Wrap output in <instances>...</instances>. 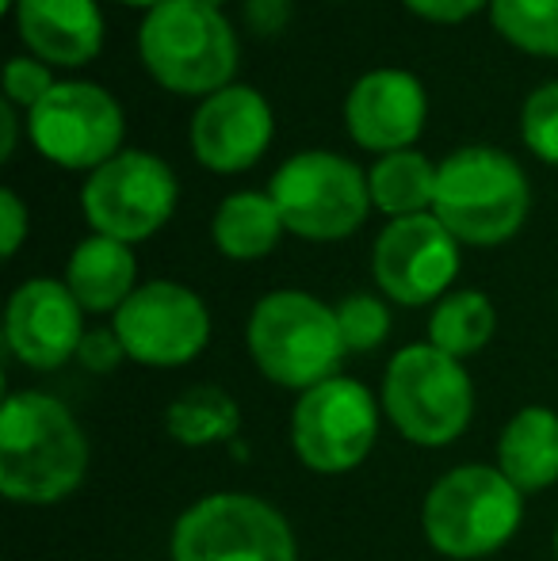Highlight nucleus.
<instances>
[{"label": "nucleus", "instance_id": "1", "mask_svg": "<svg viewBox=\"0 0 558 561\" xmlns=\"http://www.w3.org/2000/svg\"><path fill=\"white\" fill-rule=\"evenodd\" d=\"M89 473V439L58 398L8 393L0 409V493L15 504H58Z\"/></svg>", "mask_w": 558, "mask_h": 561}, {"label": "nucleus", "instance_id": "2", "mask_svg": "<svg viewBox=\"0 0 558 561\" xmlns=\"http://www.w3.org/2000/svg\"><path fill=\"white\" fill-rule=\"evenodd\" d=\"M138 58L172 96H215L238 73V35L223 8L200 0H164L138 27Z\"/></svg>", "mask_w": 558, "mask_h": 561}, {"label": "nucleus", "instance_id": "3", "mask_svg": "<svg viewBox=\"0 0 558 561\" xmlns=\"http://www.w3.org/2000/svg\"><path fill=\"white\" fill-rule=\"evenodd\" d=\"M532 187L521 161L493 146H463L440 161L432 215L459 244L490 249L521 233Z\"/></svg>", "mask_w": 558, "mask_h": 561}, {"label": "nucleus", "instance_id": "4", "mask_svg": "<svg viewBox=\"0 0 558 561\" xmlns=\"http://www.w3.org/2000/svg\"><path fill=\"white\" fill-rule=\"evenodd\" d=\"M249 352L261 375L283 390H314L341 370L344 336L337 310L306 290H272L249 313Z\"/></svg>", "mask_w": 558, "mask_h": 561}, {"label": "nucleus", "instance_id": "5", "mask_svg": "<svg viewBox=\"0 0 558 561\" xmlns=\"http://www.w3.org/2000/svg\"><path fill=\"white\" fill-rule=\"evenodd\" d=\"M524 519V493L498 466L467 462L436 481L424 496L421 527L444 558H490L516 535Z\"/></svg>", "mask_w": 558, "mask_h": 561}, {"label": "nucleus", "instance_id": "6", "mask_svg": "<svg viewBox=\"0 0 558 561\" xmlns=\"http://www.w3.org/2000/svg\"><path fill=\"white\" fill-rule=\"evenodd\" d=\"M383 409L418 447H447L475 416V386L463 359L432 344H410L387 363Z\"/></svg>", "mask_w": 558, "mask_h": 561}, {"label": "nucleus", "instance_id": "7", "mask_svg": "<svg viewBox=\"0 0 558 561\" xmlns=\"http://www.w3.org/2000/svg\"><path fill=\"white\" fill-rule=\"evenodd\" d=\"M287 233L306 241H344L367 222L372 184L356 161L329 149H306L276 169L269 184Z\"/></svg>", "mask_w": 558, "mask_h": 561}, {"label": "nucleus", "instance_id": "8", "mask_svg": "<svg viewBox=\"0 0 558 561\" xmlns=\"http://www.w3.org/2000/svg\"><path fill=\"white\" fill-rule=\"evenodd\" d=\"M172 561H298L283 512L253 493H210L172 527Z\"/></svg>", "mask_w": 558, "mask_h": 561}, {"label": "nucleus", "instance_id": "9", "mask_svg": "<svg viewBox=\"0 0 558 561\" xmlns=\"http://www.w3.org/2000/svg\"><path fill=\"white\" fill-rule=\"evenodd\" d=\"M180 199L176 172L146 149H123L81 187V210L92 233L138 244L172 218Z\"/></svg>", "mask_w": 558, "mask_h": 561}, {"label": "nucleus", "instance_id": "10", "mask_svg": "<svg viewBox=\"0 0 558 561\" xmlns=\"http://www.w3.org/2000/svg\"><path fill=\"white\" fill-rule=\"evenodd\" d=\"M379 405L356 378H329L298 398L291 413V447L314 473H349L372 455Z\"/></svg>", "mask_w": 558, "mask_h": 561}, {"label": "nucleus", "instance_id": "11", "mask_svg": "<svg viewBox=\"0 0 558 561\" xmlns=\"http://www.w3.org/2000/svg\"><path fill=\"white\" fill-rule=\"evenodd\" d=\"M31 146L61 169L96 172L123 153L127 115L107 89L92 81H58L54 92L27 112Z\"/></svg>", "mask_w": 558, "mask_h": 561}, {"label": "nucleus", "instance_id": "12", "mask_svg": "<svg viewBox=\"0 0 558 561\" xmlns=\"http://www.w3.org/2000/svg\"><path fill=\"white\" fill-rule=\"evenodd\" d=\"M127 359L141 367H184L207 347L210 313L192 287L172 279L141 283L112 318Z\"/></svg>", "mask_w": 558, "mask_h": 561}, {"label": "nucleus", "instance_id": "13", "mask_svg": "<svg viewBox=\"0 0 558 561\" xmlns=\"http://www.w3.org/2000/svg\"><path fill=\"white\" fill-rule=\"evenodd\" d=\"M372 272L379 290L398 306H429L452 295L459 275V241L436 215H413L387 222L375 237Z\"/></svg>", "mask_w": 558, "mask_h": 561}, {"label": "nucleus", "instance_id": "14", "mask_svg": "<svg viewBox=\"0 0 558 561\" xmlns=\"http://www.w3.org/2000/svg\"><path fill=\"white\" fill-rule=\"evenodd\" d=\"M8 352L31 370H58L77 359L84 340V310L61 279H27L8 298Z\"/></svg>", "mask_w": 558, "mask_h": 561}, {"label": "nucleus", "instance_id": "15", "mask_svg": "<svg viewBox=\"0 0 558 561\" xmlns=\"http://www.w3.org/2000/svg\"><path fill=\"white\" fill-rule=\"evenodd\" d=\"M429 123V92L410 69H372L344 100V126L367 153H402Z\"/></svg>", "mask_w": 558, "mask_h": 561}, {"label": "nucleus", "instance_id": "16", "mask_svg": "<svg viewBox=\"0 0 558 561\" xmlns=\"http://www.w3.org/2000/svg\"><path fill=\"white\" fill-rule=\"evenodd\" d=\"M276 115L272 104L249 84L207 96L192 115V153L210 172H246L269 153Z\"/></svg>", "mask_w": 558, "mask_h": 561}, {"label": "nucleus", "instance_id": "17", "mask_svg": "<svg viewBox=\"0 0 558 561\" xmlns=\"http://www.w3.org/2000/svg\"><path fill=\"white\" fill-rule=\"evenodd\" d=\"M20 43L46 66L77 69L104 50V12L96 0H15Z\"/></svg>", "mask_w": 558, "mask_h": 561}, {"label": "nucleus", "instance_id": "18", "mask_svg": "<svg viewBox=\"0 0 558 561\" xmlns=\"http://www.w3.org/2000/svg\"><path fill=\"white\" fill-rule=\"evenodd\" d=\"M138 283V260L130 244L115 237L92 233L73 249L66 267V287L81 302L84 313H119L123 302L135 295Z\"/></svg>", "mask_w": 558, "mask_h": 561}, {"label": "nucleus", "instance_id": "19", "mask_svg": "<svg viewBox=\"0 0 558 561\" xmlns=\"http://www.w3.org/2000/svg\"><path fill=\"white\" fill-rule=\"evenodd\" d=\"M498 470L521 493H539L558 481V413L528 405L509 416L498 439Z\"/></svg>", "mask_w": 558, "mask_h": 561}, {"label": "nucleus", "instance_id": "20", "mask_svg": "<svg viewBox=\"0 0 558 561\" xmlns=\"http://www.w3.org/2000/svg\"><path fill=\"white\" fill-rule=\"evenodd\" d=\"M287 226L280 218V207L269 192H234L223 199L210 222L218 252L230 260H264L276 252Z\"/></svg>", "mask_w": 558, "mask_h": 561}, {"label": "nucleus", "instance_id": "21", "mask_svg": "<svg viewBox=\"0 0 558 561\" xmlns=\"http://www.w3.org/2000/svg\"><path fill=\"white\" fill-rule=\"evenodd\" d=\"M436 176H440V164H432L418 149L379 157L375 169L367 172L375 210H383L390 222L395 218L429 215L432 203H436Z\"/></svg>", "mask_w": 558, "mask_h": 561}, {"label": "nucleus", "instance_id": "22", "mask_svg": "<svg viewBox=\"0 0 558 561\" xmlns=\"http://www.w3.org/2000/svg\"><path fill=\"white\" fill-rule=\"evenodd\" d=\"M164 428L184 447H215L238 436L241 409L218 386H192L184 390L164 413Z\"/></svg>", "mask_w": 558, "mask_h": 561}, {"label": "nucleus", "instance_id": "23", "mask_svg": "<svg viewBox=\"0 0 558 561\" xmlns=\"http://www.w3.org/2000/svg\"><path fill=\"white\" fill-rule=\"evenodd\" d=\"M493 329H498V310L482 290H452L432 310L429 344L455 359H467L490 344Z\"/></svg>", "mask_w": 558, "mask_h": 561}, {"label": "nucleus", "instance_id": "24", "mask_svg": "<svg viewBox=\"0 0 558 561\" xmlns=\"http://www.w3.org/2000/svg\"><path fill=\"white\" fill-rule=\"evenodd\" d=\"M490 20L516 50L558 58V0H490Z\"/></svg>", "mask_w": 558, "mask_h": 561}, {"label": "nucleus", "instance_id": "25", "mask_svg": "<svg viewBox=\"0 0 558 561\" xmlns=\"http://www.w3.org/2000/svg\"><path fill=\"white\" fill-rule=\"evenodd\" d=\"M349 352H375L390 336V310L375 295H349L333 306Z\"/></svg>", "mask_w": 558, "mask_h": 561}, {"label": "nucleus", "instance_id": "26", "mask_svg": "<svg viewBox=\"0 0 558 561\" xmlns=\"http://www.w3.org/2000/svg\"><path fill=\"white\" fill-rule=\"evenodd\" d=\"M521 138L539 161L558 164V81H547L524 100Z\"/></svg>", "mask_w": 558, "mask_h": 561}, {"label": "nucleus", "instance_id": "27", "mask_svg": "<svg viewBox=\"0 0 558 561\" xmlns=\"http://www.w3.org/2000/svg\"><path fill=\"white\" fill-rule=\"evenodd\" d=\"M54 66L38 61L35 54H20L4 66V100L15 107H27L35 112L46 96L54 92Z\"/></svg>", "mask_w": 558, "mask_h": 561}, {"label": "nucleus", "instance_id": "28", "mask_svg": "<svg viewBox=\"0 0 558 561\" xmlns=\"http://www.w3.org/2000/svg\"><path fill=\"white\" fill-rule=\"evenodd\" d=\"M77 359H81V367L92 370V375H112V370L127 359V347H123L115 329H92V333H84Z\"/></svg>", "mask_w": 558, "mask_h": 561}, {"label": "nucleus", "instance_id": "29", "mask_svg": "<svg viewBox=\"0 0 558 561\" xmlns=\"http://www.w3.org/2000/svg\"><path fill=\"white\" fill-rule=\"evenodd\" d=\"M27 226H31V218H27L23 199L12 187H4V192H0V249H4L8 260L20 252L23 237H27Z\"/></svg>", "mask_w": 558, "mask_h": 561}, {"label": "nucleus", "instance_id": "30", "mask_svg": "<svg viewBox=\"0 0 558 561\" xmlns=\"http://www.w3.org/2000/svg\"><path fill=\"white\" fill-rule=\"evenodd\" d=\"M402 4L429 23H463L482 12L490 0H402Z\"/></svg>", "mask_w": 558, "mask_h": 561}, {"label": "nucleus", "instance_id": "31", "mask_svg": "<svg viewBox=\"0 0 558 561\" xmlns=\"http://www.w3.org/2000/svg\"><path fill=\"white\" fill-rule=\"evenodd\" d=\"M246 15L257 31L269 35V31H280L287 23V0H249Z\"/></svg>", "mask_w": 558, "mask_h": 561}, {"label": "nucleus", "instance_id": "32", "mask_svg": "<svg viewBox=\"0 0 558 561\" xmlns=\"http://www.w3.org/2000/svg\"><path fill=\"white\" fill-rule=\"evenodd\" d=\"M0 126H4V141H0V161H12L15 141H20V115H15V104H0Z\"/></svg>", "mask_w": 558, "mask_h": 561}, {"label": "nucleus", "instance_id": "33", "mask_svg": "<svg viewBox=\"0 0 558 561\" xmlns=\"http://www.w3.org/2000/svg\"><path fill=\"white\" fill-rule=\"evenodd\" d=\"M123 4H130V8H146V12H153L157 4H164V0H123Z\"/></svg>", "mask_w": 558, "mask_h": 561}, {"label": "nucleus", "instance_id": "34", "mask_svg": "<svg viewBox=\"0 0 558 561\" xmlns=\"http://www.w3.org/2000/svg\"><path fill=\"white\" fill-rule=\"evenodd\" d=\"M200 4H210V8H223L226 0H200Z\"/></svg>", "mask_w": 558, "mask_h": 561}, {"label": "nucleus", "instance_id": "35", "mask_svg": "<svg viewBox=\"0 0 558 561\" xmlns=\"http://www.w3.org/2000/svg\"><path fill=\"white\" fill-rule=\"evenodd\" d=\"M555 554H558V531H555Z\"/></svg>", "mask_w": 558, "mask_h": 561}]
</instances>
